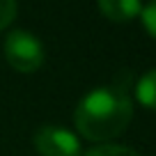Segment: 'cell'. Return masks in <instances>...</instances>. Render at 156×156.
Here are the masks:
<instances>
[{"mask_svg":"<svg viewBox=\"0 0 156 156\" xmlns=\"http://www.w3.org/2000/svg\"><path fill=\"white\" fill-rule=\"evenodd\" d=\"M140 14H142V23H145L147 32L156 39V0H151L147 7H142Z\"/></svg>","mask_w":156,"mask_h":156,"instance_id":"ba28073f","label":"cell"},{"mask_svg":"<svg viewBox=\"0 0 156 156\" xmlns=\"http://www.w3.org/2000/svg\"><path fill=\"white\" fill-rule=\"evenodd\" d=\"M5 58L19 73H32L44 64V46L28 30H14L5 39Z\"/></svg>","mask_w":156,"mask_h":156,"instance_id":"7a4b0ae2","label":"cell"},{"mask_svg":"<svg viewBox=\"0 0 156 156\" xmlns=\"http://www.w3.org/2000/svg\"><path fill=\"white\" fill-rule=\"evenodd\" d=\"M34 147L41 156H80L78 138L60 126H41L34 133Z\"/></svg>","mask_w":156,"mask_h":156,"instance_id":"3957f363","label":"cell"},{"mask_svg":"<svg viewBox=\"0 0 156 156\" xmlns=\"http://www.w3.org/2000/svg\"><path fill=\"white\" fill-rule=\"evenodd\" d=\"M14 16H16V0H0V30H5L14 21Z\"/></svg>","mask_w":156,"mask_h":156,"instance_id":"52a82bcc","label":"cell"},{"mask_svg":"<svg viewBox=\"0 0 156 156\" xmlns=\"http://www.w3.org/2000/svg\"><path fill=\"white\" fill-rule=\"evenodd\" d=\"M133 117V103L122 87H94L76 106L78 133L92 142L122 136Z\"/></svg>","mask_w":156,"mask_h":156,"instance_id":"6da1fadb","label":"cell"},{"mask_svg":"<svg viewBox=\"0 0 156 156\" xmlns=\"http://www.w3.org/2000/svg\"><path fill=\"white\" fill-rule=\"evenodd\" d=\"M136 97L149 110H156V69L147 71L136 85Z\"/></svg>","mask_w":156,"mask_h":156,"instance_id":"5b68a950","label":"cell"},{"mask_svg":"<svg viewBox=\"0 0 156 156\" xmlns=\"http://www.w3.org/2000/svg\"><path fill=\"white\" fill-rule=\"evenodd\" d=\"M85 156H140V154L133 151L131 147H122V145H99L92 147Z\"/></svg>","mask_w":156,"mask_h":156,"instance_id":"8992f818","label":"cell"},{"mask_svg":"<svg viewBox=\"0 0 156 156\" xmlns=\"http://www.w3.org/2000/svg\"><path fill=\"white\" fill-rule=\"evenodd\" d=\"M99 9L106 19L115 21V23H126L133 21L142 12L140 0H97Z\"/></svg>","mask_w":156,"mask_h":156,"instance_id":"277c9868","label":"cell"}]
</instances>
